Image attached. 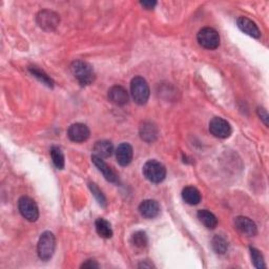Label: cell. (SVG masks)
<instances>
[{
    "mask_svg": "<svg viewBox=\"0 0 269 269\" xmlns=\"http://www.w3.org/2000/svg\"><path fill=\"white\" fill-rule=\"evenodd\" d=\"M71 71L75 79L81 86H87L95 81L96 74L91 64L82 60H76L71 64Z\"/></svg>",
    "mask_w": 269,
    "mask_h": 269,
    "instance_id": "6da1fadb",
    "label": "cell"
},
{
    "mask_svg": "<svg viewBox=\"0 0 269 269\" xmlns=\"http://www.w3.org/2000/svg\"><path fill=\"white\" fill-rule=\"evenodd\" d=\"M130 94L134 102L139 105H143L149 101L151 91L149 83L144 78L137 76L130 82Z\"/></svg>",
    "mask_w": 269,
    "mask_h": 269,
    "instance_id": "7a4b0ae2",
    "label": "cell"
},
{
    "mask_svg": "<svg viewBox=\"0 0 269 269\" xmlns=\"http://www.w3.org/2000/svg\"><path fill=\"white\" fill-rule=\"evenodd\" d=\"M56 248V238L53 232L44 231L38 241L37 252L42 261H48L53 256Z\"/></svg>",
    "mask_w": 269,
    "mask_h": 269,
    "instance_id": "3957f363",
    "label": "cell"
},
{
    "mask_svg": "<svg viewBox=\"0 0 269 269\" xmlns=\"http://www.w3.org/2000/svg\"><path fill=\"white\" fill-rule=\"evenodd\" d=\"M144 177L153 183H161L166 177L165 166L157 160H150L143 166Z\"/></svg>",
    "mask_w": 269,
    "mask_h": 269,
    "instance_id": "277c9868",
    "label": "cell"
},
{
    "mask_svg": "<svg viewBox=\"0 0 269 269\" xmlns=\"http://www.w3.org/2000/svg\"><path fill=\"white\" fill-rule=\"evenodd\" d=\"M197 39L200 46L206 50H216L220 46L219 33L212 28H203L200 30Z\"/></svg>",
    "mask_w": 269,
    "mask_h": 269,
    "instance_id": "5b68a950",
    "label": "cell"
},
{
    "mask_svg": "<svg viewBox=\"0 0 269 269\" xmlns=\"http://www.w3.org/2000/svg\"><path fill=\"white\" fill-rule=\"evenodd\" d=\"M18 209L21 216L30 222H35L39 218V209L36 202L30 197L24 196L18 200Z\"/></svg>",
    "mask_w": 269,
    "mask_h": 269,
    "instance_id": "8992f818",
    "label": "cell"
},
{
    "mask_svg": "<svg viewBox=\"0 0 269 269\" xmlns=\"http://www.w3.org/2000/svg\"><path fill=\"white\" fill-rule=\"evenodd\" d=\"M36 21L38 26L47 32H52L57 29L60 24V17L57 13L50 10H42L37 14Z\"/></svg>",
    "mask_w": 269,
    "mask_h": 269,
    "instance_id": "52a82bcc",
    "label": "cell"
},
{
    "mask_svg": "<svg viewBox=\"0 0 269 269\" xmlns=\"http://www.w3.org/2000/svg\"><path fill=\"white\" fill-rule=\"evenodd\" d=\"M209 131L217 138L225 139L230 136L232 130L230 124L225 119L215 117L209 122Z\"/></svg>",
    "mask_w": 269,
    "mask_h": 269,
    "instance_id": "ba28073f",
    "label": "cell"
},
{
    "mask_svg": "<svg viewBox=\"0 0 269 269\" xmlns=\"http://www.w3.org/2000/svg\"><path fill=\"white\" fill-rule=\"evenodd\" d=\"M89 134H91V131L83 123H74L67 129V136L76 143H82L86 141L89 138Z\"/></svg>",
    "mask_w": 269,
    "mask_h": 269,
    "instance_id": "9c48e42d",
    "label": "cell"
},
{
    "mask_svg": "<svg viewBox=\"0 0 269 269\" xmlns=\"http://www.w3.org/2000/svg\"><path fill=\"white\" fill-rule=\"evenodd\" d=\"M234 226L242 234L247 237H254L257 233L255 223L247 217H237L234 219Z\"/></svg>",
    "mask_w": 269,
    "mask_h": 269,
    "instance_id": "30bf717a",
    "label": "cell"
},
{
    "mask_svg": "<svg viewBox=\"0 0 269 269\" xmlns=\"http://www.w3.org/2000/svg\"><path fill=\"white\" fill-rule=\"evenodd\" d=\"M108 100L111 103L122 106L128 102V93L126 89L121 85H115L108 89Z\"/></svg>",
    "mask_w": 269,
    "mask_h": 269,
    "instance_id": "8fae6325",
    "label": "cell"
},
{
    "mask_svg": "<svg viewBox=\"0 0 269 269\" xmlns=\"http://www.w3.org/2000/svg\"><path fill=\"white\" fill-rule=\"evenodd\" d=\"M139 211L142 217L154 219L160 214V205L156 200H144L139 205Z\"/></svg>",
    "mask_w": 269,
    "mask_h": 269,
    "instance_id": "7c38bea8",
    "label": "cell"
},
{
    "mask_svg": "<svg viewBox=\"0 0 269 269\" xmlns=\"http://www.w3.org/2000/svg\"><path fill=\"white\" fill-rule=\"evenodd\" d=\"M92 161L93 163L95 164V166L98 168V170L103 174L104 178L106 179V180L108 182H111V183H117L118 182V176L117 174L111 170V167L108 166L102 158H99V157L93 155L92 156Z\"/></svg>",
    "mask_w": 269,
    "mask_h": 269,
    "instance_id": "4fadbf2b",
    "label": "cell"
},
{
    "mask_svg": "<svg viewBox=\"0 0 269 269\" xmlns=\"http://www.w3.org/2000/svg\"><path fill=\"white\" fill-rule=\"evenodd\" d=\"M237 25H238V28L245 34H247L248 36L253 37V38H260L261 32L259 28H257V26L249 18L243 17V16L239 17L237 20Z\"/></svg>",
    "mask_w": 269,
    "mask_h": 269,
    "instance_id": "5bb4252c",
    "label": "cell"
},
{
    "mask_svg": "<svg viewBox=\"0 0 269 269\" xmlns=\"http://www.w3.org/2000/svg\"><path fill=\"white\" fill-rule=\"evenodd\" d=\"M133 151L128 143H121L116 151V158L121 166H127L132 160Z\"/></svg>",
    "mask_w": 269,
    "mask_h": 269,
    "instance_id": "9a60e30c",
    "label": "cell"
},
{
    "mask_svg": "<svg viewBox=\"0 0 269 269\" xmlns=\"http://www.w3.org/2000/svg\"><path fill=\"white\" fill-rule=\"evenodd\" d=\"M93 151L94 155L99 158H108L114 153V145L110 141L101 140L95 143Z\"/></svg>",
    "mask_w": 269,
    "mask_h": 269,
    "instance_id": "2e32d148",
    "label": "cell"
},
{
    "mask_svg": "<svg viewBox=\"0 0 269 269\" xmlns=\"http://www.w3.org/2000/svg\"><path fill=\"white\" fill-rule=\"evenodd\" d=\"M141 139L148 143H152L158 136V128L152 122H144L140 126Z\"/></svg>",
    "mask_w": 269,
    "mask_h": 269,
    "instance_id": "e0dca14e",
    "label": "cell"
},
{
    "mask_svg": "<svg viewBox=\"0 0 269 269\" xmlns=\"http://www.w3.org/2000/svg\"><path fill=\"white\" fill-rule=\"evenodd\" d=\"M198 219L208 229H215L218 225L217 217L207 209H201L198 211Z\"/></svg>",
    "mask_w": 269,
    "mask_h": 269,
    "instance_id": "ac0fdd59",
    "label": "cell"
},
{
    "mask_svg": "<svg viewBox=\"0 0 269 269\" xmlns=\"http://www.w3.org/2000/svg\"><path fill=\"white\" fill-rule=\"evenodd\" d=\"M182 198L189 205H197L201 202V194L194 186H187L182 190Z\"/></svg>",
    "mask_w": 269,
    "mask_h": 269,
    "instance_id": "d6986e66",
    "label": "cell"
},
{
    "mask_svg": "<svg viewBox=\"0 0 269 269\" xmlns=\"http://www.w3.org/2000/svg\"><path fill=\"white\" fill-rule=\"evenodd\" d=\"M96 226V231L97 233L100 235L101 238L104 239H109L113 237V229H111L110 223L108 221H106L103 218H100L96 221L95 223Z\"/></svg>",
    "mask_w": 269,
    "mask_h": 269,
    "instance_id": "ffe728a7",
    "label": "cell"
},
{
    "mask_svg": "<svg viewBox=\"0 0 269 269\" xmlns=\"http://www.w3.org/2000/svg\"><path fill=\"white\" fill-rule=\"evenodd\" d=\"M29 71H30V73L34 77H36L39 81H41L42 83H44L47 86L54 87V81H53L52 78L49 77L43 71H41L39 69V67H37V66H30L29 67Z\"/></svg>",
    "mask_w": 269,
    "mask_h": 269,
    "instance_id": "44dd1931",
    "label": "cell"
},
{
    "mask_svg": "<svg viewBox=\"0 0 269 269\" xmlns=\"http://www.w3.org/2000/svg\"><path fill=\"white\" fill-rule=\"evenodd\" d=\"M130 243L137 248H144L147 247V245L149 243L148 234L144 231H136L132 233L130 238Z\"/></svg>",
    "mask_w": 269,
    "mask_h": 269,
    "instance_id": "7402d4cb",
    "label": "cell"
},
{
    "mask_svg": "<svg viewBox=\"0 0 269 269\" xmlns=\"http://www.w3.org/2000/svg\"><path fill=\"white\" fill-rule=\"evenodd\" d=\"M211 245H212V248H214V250L220 254H224L228 249L227 241L224 239L222 235H219V234L215 235L214 239H212V241H211Z\"/></svg>",
    "mask_w": 269,
    "mask_h": 269,
    "instance_id": "603a6c76",
    "label": "cell"
},
{
    "mask_svg": "<svg viewBox=\"0 0 269 269\" xmlns=\"http://www.w3.org/2000/svg\"><path fill=\"white\" fill-rule=\"evenodd\" d=\"M51 157L54 165L58 168V170H63L64 167V155L60 148L53 147L51 149Z\"/></svg>",
    "mask_w": 269,
    "mask_h": 269,
    "instance_id": "cb8c5ba5",
    "label": "cell"
},
{
    "mask_svg": "<svg viewBox=\"0 0 269 269\" xmlns=\"http://www.w3.org/2000/svg\"><path fill=\"white\" fill-rule=\"evenodd\" d=\"M249 251H250L251 260H252V263H253L254 267L259 268V269L266 268V265H265V262H264V257L262 255L261 251L257 250L254 247H249Z\"/></svg>",
    "mask_w": 269,
    "mask_h": 269,
    "instance_id": "d4e9b609",
    "label": "cell"
},
{
    "mask_svg": "<svg viewBox=\"0 0 269 269\" xmlns=\"http://www.w3.org/2000/svg\"><path fill=\"white\" fill-rule=\"evenodd\" d=\"M89 188H91L92 190V193L94 195V197L96 198V200L98 201V203L102 206V207H105L106 204H107V202H106V198L105 196L102 194V192H101V190L99 189V187L95 184V183H89L88 184Z\"/></svg>",
    "mask_w": 269,
    "mask_h": 269,
    "instance_id": "484cf974",
    "label": "cell"
},
{
    "mask_svg": "<svg viewBox=\"0 0 269 269\" xmlns=\"http://www.w3.org/2000/svg\"><path fill=\"white\" fill-rule=\"evenodd\" d=\"M257 115H259V117L263 120V122L265 123V125L268 126V114L265 108L263 107H259L257 108Z\"/></svg>",
    "mask_w": 269,
    "mask_h": 269,
    "instance_id": "4316f807",
    "label": "cell"
},
{
    "mask_svg": "<svg viewBox=\"0 0 269 269\" xmlns=\"http://www.w3.org/2000/svg\"><path fill=\"white\" fill-rule=\"evenodd\" d=\"M81 268H99V264L95 260H86L82 265Z\"/></svg>",
    "mask_w": 269,
    "mask_h": 269,
    "instance_id": "83f0119b",
    "label": "cell"
},
{
    "mask_svg": "<svg viewBox=\"0 0 269 269\" xmlns=\"http://www.w3.org/2000/svg\"><path fill=\"white\" fill-rule=\"evenodd\" d=\"M140 5L147 10H152L157 6V2H151V0L150 2H141Z\"/></svg>",
    "mask_w": 269,
    "mask_h": 269,
    "instance_id": "f1b7e54d",
    "label": "cell"
},
{
    "mask_svg": "<svg viewBox=\"0 0 269 269\" xmlns=\"http://www.w3.org/2000/svg\"><path fill=\"white\" fill-rule=\"evenodd\" d=\"M138 267H140V268H152V267H155L152 263H148V261H144V262H142L141 264H139L138 265Z\"/></svg>",
    "mask_w": 269,
    "mask_h": 269,
    "instance_id": "f546056e",
    "label": "cell"
}]
</instances>
